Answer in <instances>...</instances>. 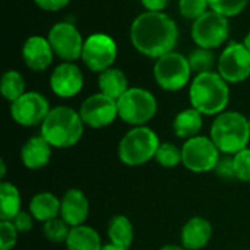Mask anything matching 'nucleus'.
<instances>
[{
	"mask_svg": "<svg viewBox=\"0 0 250 250\" xmlns=\"http://www.w3.org/2000/svg\"><path fill=\"white\" fill-rule=\"evenodd\" d=\"M130 40L141 54L160 59L176 47L179 28L168 15L146 10L132 22Z\"/></svg>",
	"mask_w": 250,
	"mask_h": 250,
	"instance_id": "obj_1",
	"label": "nucleus"
},
{
	"mask_svg": "<svg viewBox=\"0 0 250 250\" xmlns=\"http://www.w3.org/2000/svg\"><path fill=\"white\" fill-rule=\"evenodd\" d=\"M189 100L195 110L204 116H218L230 103L229 82L218 72H205L193 78L189 88Z\"/></svg>",
	"mask_w": 250,
	"mask_h": 250,
	"instance_id": "obj_2",
	"label": "nucleus"
},
{
	"mask_svg": "<svg viewBox=\"0 0 250 250\" xmlns=\"http://www.w3.org/2000/svg\"><path fill=\"white\" fill-rule=\"evenodd\" d=\"M40 127V135L53 148L67 149L82 139L85 123L82 122L79 111L67 105H59L50 110Z\"/></svg>",
	"mask_w": 250,
	"mask_h": 250,
	"instance_id": "obj_3",
	"label": "nucleus"
},
{
	"mask_svg": "<svg viewBox=\"0 0 250 250\" xmlns=\"http://www.w3.org/2000/svg\"><path fill=\"white\" fill-rule=\"evenodd\" d=\"M209 138L221 154L234 155L248 148L250 142L249 117L239 111H223L211 125Z\"/></svg>",
	"mask_w": 250,
	"mask_h": 250,
	"instance_id": "obj_4",
	"label": "nucleus"
},
{
	"mask_svg": "<svg viewBox=\"0 0 250 250\" xmlns=\"http://www.w3.org/2000/svg\"><path fill=\"white\" fill-rule=\"evenodd\" d=\"M158 135L148 126H135L127 130L119 142V160L129 167H139L155 160L160 146Z\"/></svg>",
	"mask_w": 250,
	"mask_h": 250,
	"instance_id": "obj_5",
	"label": "nucleus"
},
{
	"mask_svg": "<svg viewBox=\"0 0 250 250\" xmlns=\"http://www.w3.org/2000/svg\"><path fill=\"white\" fill-rule=\"evenodd\" d=\"M119 117L130 126H146L158 110L157 98L152 92L144 88H129L117 100Z\"/></svg>",
	"mask_w": 250,
	"mask_h": 250,
	"instance_id": "obj_6",
	"label": "nucleus"
},
{
	"mask_svg": "<svg viewBox=\"0 0 250 250\" xmlns=\"http://www.w3.org/2000/svg\"><path fill=\"white\" fill-rule=\"evenodd\" d=\"M221 155L223 154L209 136L198 135L185 141L182 146V164L196 174L214 171Z\"/></svg>",
	"mask_w": 250,
	"mask_h": 250,
	"instance_id": "obj_7",
	"label": "nucleus"
},
{
	"mask_svg": "<svg viewBox=\"0 0 250 250\" xmlns=\"http://www.w3.org/2000/svg\"><path fill=\"white\" fill-rule=\"evenodd\" d=\"M192 67L188 57L171 51L157 59L154 66V78L158 86L164 91L176 92L183 89L190 81Z\"/></svg>",
	"mask_w": 250,
	"mask_h": 250,
	"instance_id": "obj_8",
	"label": "nucleus"
},
{
	"mask_svg": "<svg viewBox=\"0 0 250 250\" xmlns=\"http://www.w3.org/2000/svg\"><path fill=\"white\" fill-rule=\"evenodd\" d=\"M229 19L214 10L204 13L192 25V38L201 48H218L229 38Z\"/></svg>",
	"mask_w": 250,
	"mask_h": 250,
	"instance_id": "obj_9",
	"label": "nucleus"
},
{
	"mask_svg": "<svg viewBox=\"0 0 250 250\" xmlns=\"http://www.w3.org/2000/svg\"><path fill=\"white\" fill-rule=\"evenodd\" d=\"M117 57L116 41L107 34H92L83 42L82 62L91 72H104L113 66Z\"/></svg>",
	"mask_w": 250,
	"mask_h": 250,
	"instance_id": "obj_10",
	"label": "nucleus"
},
{
	"mask_svg": "<svg viewBox=\"0 0 250 250\" xmlns=\"http://www.w3.org/2000/svg\"><path fill=\"white\" fill-rule=\"evenodd\" d=\"M50 110L48 100L42 94L34 91L25 92L16 101L10 103L12 119L23 127L41 126Z\"/></svg>",
	"mask_w": 250,
	"mask_h": 250,
	"instance_id": "obj_11",
	"label": "nucleus"
},
{
	"mask_svg": "<svg viewBox=\"0 0 250 250\" xmlns=\"http://www.w3.org/2000/svg\"><path fill=\"white\" fill-rule=\"evenodd\" d=\"M218 73L229 83H240L250 76V51L243 42H230L221 53Z\"/></svg>",
	"mask_w": 250,
	"mask_h": 250,
	"instance_id": "obj_12",
	"label": "nucleus"
},
{
	"mask_svg": "<svg viewBox=\"0 0 250 250\" xmlns=\"http://www.w3.org/2000/svg\"><path fill=\"white\" fill-rule=\"evenodd\" d=\"M48 41L56 56L63 62H75L82 57L83 40L78 28L70 22H59L51 26Z\"/></svg>",
	"mask_w": 250,
	"mask_h": 250,
	"instance_id": "obj_13",
	"label": "nucleus"
},
{
	"mask_svg": "<svg viewBox=\"0 0 250 250\" xmlns=\"http://www.w3.org/2000/svg\"><path fill=\"white\" fill-rule=\"evenodd\" d=\"M79 114L85 126L92 129H103L110 126L117 117V101L98 92L89 95L81 105Z\"/></svg>",
	"mask_w": 250,
	"mask_h": 250,
	"instance_id": "obj_14",
	"label": "nucleus"
},
{
	"mask_svg": "<svg viewBox=\"0 0 250 250\" xmlns=\"http://www.w3.org/2000/svg\"><path fill=\"white\" fill-rule=\"evenodd\" d=\"M50 88L60 98H72L82 91L83 75L73 62H63L53 70Z\"/></svg>",
	"mask_w": 250,
	"mask_h": 250,
	"instance_id": "obj_15",
	"label": "nucleus"
},
{
	"mask_svg": "<svg viewBox=\"0 0 250 250\" xmlns=\"http://www.w3.org/2000/svg\"><path fill=\"white\" fill-rule=\"evenodd\" d=\"M60 217L70 226L78 227L85 224L89 215V201L86 195L76 188L67 189L60 198Z\"/></svg>",
	"mask_w": 250,
	"mask_h": 250,
	"instance_id": "obj_16",
	"label": "nucleus"
},
{
	"mask_svg": "<svg viewBox=\"0 0 250 250\" xmlns=\"http://www.w3.org/2000/svg\"><path fill=\"white\" fill-rule=\"evenodd\" d=\"M54 51L48 38L41 35L29 37L22 47V59L25 64L34 72H44L53 62Z\"/></svg>",
	"mask_w": 250,
	"mask_h": 250,
	"instance_id": "obj_17",
	"label": "nucleus"
},
{
	"mask_svg": "<svg viewBox=\"0 0 250 250\" xmlns=\"http://www.w3.org/2000/svg\"><path fill=\"white\" fill-rule=\"evenodd\" d=\"M212 239V224L204 217H192L180 231L182 246L188 250H202Z\"/></svg>",
	"mask_w": 250,
	"mask_h": 250,
	"instance_id": "obj_18",
	"label": "nucleus"
},
{
	"mask_svg": "<svg viewBox=\"0 0 250 250\" xmlns=\"http://www.w3.org/2000/svg\"><path fill=\"white\" fill-rule=\"evenodd\" d=\"M53 146L41 136H31L21 148V161L28 170H41L48 166Z\"/></svg>",
	"mask_w": 250,
	"mask_h": 250,
	"instance_id": "obj_19",
	"label": "nucleus"
},
{
	"mask_svg": "<svg viewBox=\"0 0 250 250\" xmlns=\"http://www.w3.org/2000/svg\"><path fill=\"white\" fill-rule=\"evenodd\" d=\"M62 199L53 192H40L29 201V212L38 223H47L53 218L60 217Z\"/></svg>",
	"mask_w": 250,
	"mask_h": 250,
	"instance_id": "obj_20",
	"label": "nucleus"
},
{
	"mask_svg": "<svg viewBox=\"0 0 250 250\" xmlns=\"http://www.w3.org/2000/svg\"><path fill=\"white\" fill-rule=\"evenodd\" d=\"M64 246L66 250H101L104 245L100 233L94 227L82 224L72 227Z\"/></svg>",
	"mask_w": 250,
	"mask_h": 250,
	"instance_id": "obj_21",
	"label": "nucleus"
},
{
	"mask_svg": "<svg viewBox=\"0 0 250 250\" xmlns=\"http://www.w3.org/2000/svg\"><path fill=\"white\" fill-rule=\"evenodd\" d=\"M204 114H201L193 107L182 110L173 120V130L177 138L180 139H192L199 135L204 126Z\"/></svg>",
	"mask_w": 250,
	"mask_h": 250,
	"instance_id": "obj_22",
	"label": "nucleus"
},
{
	"mask_svg": "<svg viewBox=\"0 0 250 250\" xmlns=\"http://www.w3.org/2000/svg\"><path fill=\"white\" fill-rule=\"evenodd\" d=\"M107 236L111 245L130 249L135 239V230L132 221L123 214L111 217L107 226Z\"/></svg>",
	"mask_w": 250,
	"mask_h": 250,
	"instance_id": "obj_23",
	"label": "nucleus"
},
{
	"mask_svg": "<svg viewBox=\"0 0 250 250\" xmlns=\"http://www.w3.org/2000/svg\"><path fill=\"white\" fill-rule=\"evenodd\" d=\"M98 88H100L101 94L117 101L129 89V83H127L126 75L120 69L110 67V69L100 73Z\"/></svg>",
	"mask_w": 250,
	"mask_h": 250,
	"instance_id": "obj_24",
	"label": "nucleus"
},
{
	"mask_svg": "<svg viewBox=\"0 0 250 250\" xmlns=\"http://www.w3.org/2000/svg\"><path fill=\"white\" fill-rule=\"evenodd\" d=\"M22 211V199L19 189L3 180L0 183V221H12Z\"/></svg>",
	"mask_w": 250,
	"mask_h": 250,
	"instance_id": "obj_25",
	"label": "nucleus"
},
{
	"mask_svg": "<svg viewBox=\"0 0 250 250\" xmlns=\"http://www.w3.org/2000/svg\"><path fill=\"white\" fill-rule=\"evenodd\" d=\"M0 91L1 95L13 103L19 97L25 94V79L18 70H7L3 73L1 81H0Z\"/></svg>",
	"mask_w": 250,
	"mask_h": 250,
	"instance_id": "obj_26",
	"label": "nucleus"
},
{
	"mask_svg": "<svg viewBox=\"0 0 250 250\" xmlns=\"http://www.w3.org/2000/svg\"><path fill=\"white\" fill-rule=\"evenodd\" d=\"M42 234L44 237L51 242V243H66L67 237H69V233L72 230V227L62 218V217H57V218H53L47 223L42 224Z\"/></svg>",
	"mask_w": 250,
	"mask_h": 250,
	"instance_id": "obj_27",
	"label": "nucleus"
},
{
	"mask_svg": "<svg viewBox=\"0 0 250 250\" xmlns=\"http://www.w3.org/2000/svg\"><path fill=\"white\" fill-rule=\"evenodd\" d=\"M188 60H189V64L192 67V72H195L196 75L211 72L212 67L215 66V63H218V62H215V56L211 50L201 48V47L193 50L189 54Z\"/></svg>",
	"mask_w": 250,
	"mask_h": 250,
	"instance_id": "obj_28",
	"label": "nucleus"
},
{
	"mask_svg": "<svg viewBox=\"0 0 250 250\" xmlns=\"http://www.w3.org/2000/svg\"><path fill=\"white\" fill-rule=\"evenodd\" d=\"M155 161L163 168H174L182 164V148L176 146L173 142H161L155 154Z\"/></svg>",
	"mask_w": 250,
	"mask_h": 250,
	"instance_id": "obj_29",
	"label": "nucleus"
},
{
	"mask_svg": "<svg viewBox=\"0 0 250 250\" xmlns=\"http://www.w3.org/2000/svg\"><path fill=\"white\" fill-rule=\"evenodd\" d=\"M208 3L211 10L230 18L242 13L246 9L249 0H208Z\"/></svg>",
	"mask_w": 250,
	"mask_h": 250,
	"instance_id": "obj_30",
	"label": "nucleus"
},
{
	"mask_svg": "<svg viewBox=\"0 0 250 250\" xmlns=\"http://www.w3.org/2000/svg\"><path fill=\"white\" fill-rule=\"evenodd\" d=\"M236 180L250 183V148H245L233 155Z\"/></svg>",
	"mask_w": 250,
	"mask_h": 250,
	"instance_id": "obj_31",
	"label": "nucleus"
},
{
	"mask_svg": "<svg viewBox=\"0 0 250 250\" xmlns=\"http://www.w3.org/2000/svg\"><path fill=\"white\" fill-rule=\"evenodd\" d=\"M208 0H179V10L186 19L196 21L204 13L208 12Z\"/></svg>",
	"mask_w": 250,
	"mask_h": 250,
	"instance_id": "obj_32",
	"label": "nucleus"
},
{
	"mask_svg": "<svg viewBox=\"0 0 250 250\" xmlns=\"http://www.w3.org/2000/svg\"><path fill=\"white\" fill-rule=\"evenodd\" d=\"M18 230L12 221H0V250H12L18 243Z\"/></svg>",
	"mask_w": 250,
	"mask_h": 250,
	"instance_id": "obj_33",
	"label": "nucleus"
},
{
	"mask_svg": "<svg viewBox=\"0 0 250 250\" xmlns=\"http://www.w3.org/2000/svg\"><path fill=\"white\" fill-rule=\"evenodd\" d=\"M214 173L223 179V180H234L236 179V174H234V164H233V155H226L223 154Z\"/></svg>",
	"mask_w": 250,
	"mask_h": 250,
	"instance_id": "obj_34",
	"label": "nucleus"
},
{
	"mask_svg": "<svg viewBox=\"0 0 250 250\" xmlns=\"http://www.w3.org/2000/svg\"><path fill=\"white\" fill-rule=\"evenodd\" d=\"M34 217L31 215V212L29 211H21L13 220H12V223H13V226H15V229L18 230V233L19 234H25V233H28V231H31L32 230V226H34Z\"/></svg>",
	"mask_w": 250,
	"mask_h": 250,
	"instance_id": "obj_35",
	"label": "nucleus"
},
{
	"mask_svg": "<svg viewBox=\"0 0 250 250\" xmlns=\"http://www.w3.org/2000/svg\"><path fill=\"white\" fill-rule=\"evenodd\" d=\"M35 4L38 7H41L42 10H48V12H56L63 9L64 6L69 4L70 0H34Z\"/></svg>",
	"mask_w": 250,
	"mask_h": 250,
	"instance_id": "obj_36",
	"label": "nucleus"
},
{
	"mask_svg": "<svg viewBox=\"0 0 250 250\" xmlns=\"http://www.w3.org/2000/svg\"><path fill=\"white\" fill-rule=\"evenodd\" d=\"M141 1L148 12H161L168 3V0H141Z\"/></svg>",
	"mask_w": 250,
	"mask_h": 250,
	"instance_id": "obj_37",
	"label": "nucleus"
},
{
	"mask_svg": "<svg viewBox=\"0 0 250 250\" xmlns=\"http://www.w3.org/2000/svg\"><path fill=\"white\" fill-rule=\"evenodd\" d=\"M160 250H188L186 248H183L182 245L179 246V245H166V246H163Z\"/></svg>",
	"mask_w": 250,
	"mask_h": 250,
	"instance_id": "obj_38",
	"label": "nucleus"
},
{
	"mask_svg": "<svg viewBox=\"0 0 250 250\" xmlns=\"http://www.w3.org/2000/svg\"><path fill=\"white\" fill-rule=\"evenodd\" d=\"M101 250H129V249H126V248H120V246H116V245L108 243V245H104Z\"/></svg>",
	"mask_w": 250,
	"mask_h": 250,
	"instance_id": "obj_39",
	"label": "nucleus"
},
{
	"mask_svg": "<svg viewBox=\"0 0 250 250\" xmlns=\"http://www.w3.org/2000/svg\"><path fill=\"white\" fill-rule=\"evenodd\" d=\"M243 44L246 45V48L250 51V32L246 35V38H245V41H243Z\"/></svg>",
	"mask_w": 250,
	"mask_h": 250,
	"instance_id": "obj_40",
	"label": "nucleus"
},
{
	"mask_svg": "<svg viewBox=\"0 0 250 250\" xmlns=\"http://www.w3.org/2000/svg\"><path fill=\"white\" fill-rule=\"evenodd\" d=\"M249 126H250V116H249Z\"/></svg>",
	"mask_w": 250,
	"mask_h": 250,
	"instance_id": "obj_41",
	"label": "nucleus"
},
{
	"mask_svg": "<svg viewBox=\"0 0 250 250\" xmlns=\"http://www.w3.org/2000/svg\"><path fill=\"white\" fill-rule=\"evenodd\" d=\"M248 250H250V249H248Z\"/></svg>",
	"mask_w": 250,
	"mask_h": 250,
	"instance_id": "obj_42",
	"label": "nucleus"
}]
</instances>
